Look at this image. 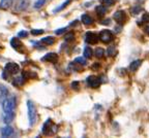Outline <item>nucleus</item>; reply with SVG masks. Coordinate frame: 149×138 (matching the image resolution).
<instances>
[{
    "label": "nucleus",
    "mask_w": 149,
    "mask_h": 138,
    "mask_svg": "<svg viewBox=\"0 0 149 138\" xmlns=\"http://www.w3.org/2000/svg\"><path fill=\"white\" fill-rule=\"evenodd\" d=\"M113 18H114V20L118 23V24L122 25L123 24V22H124V20H125V13L124 11H116V13L114 14Z\"/></svg>",
    "instance_id": "1a4fd4ad"
},
{
    "label": "nucleus",
    "mask_w": 149,
    "mask_h": 138,
    "mask_svg": "<svg viewBox=\"0 0 149 138\" xmlns=\"http://www.w3.org/2000/svg\"><path fill=\"white\" fill-rule=\"evenodd\" d=\"M11 46H13L15 50H17L18 52H22V50H23V44H22L18 38H13L11 41Z\"/></svg>",
    "instance_id": "9b49d317"
},
{
    "label": "nucleus",
    "mask_w": 149,
    "mask_h": 138,
    "mask_svg": "<svg viewBox=\"0 0 149 138\" xmlns=\"http://www.w3.org/2000/svg\"><path fill=\"white\" fill-rule=\"evenodd\" d=\"M45 2H46V0H37V1L34 3V7L35 8H41V6L45 4Z\"/></svg>",
    "instance_id": "7c9ffc66"
},
{
    "label": "nucleus",
    "mask_w": 149,
    "mask_h": 138,
    "mask_svg": "<svg viewBox=\"0 0 149 138\" xmlns=\"http://www.w3.org/2000/svg\"><path fill=\"white\" fill-rule=\"evenodd\" d=\"M107 54L109 56H111V57H114V56H116V49H115V46H110L107 50Z\"/></svg>",
    "instance_id": "393cba45"
},
{
    "label": "nucleus",
    "mask_w": 149,
    "mask_h": 138,
    "mask_svg": "<svg viewBox=\"0 0 149 138\" xmlns=\"http://www.w3.org/2000/svg\"><path fill=\"white\" fill-rule=\"evenodd\" d=\"M86 83H87V85H88V87L93 88V89H96V88L100 87V77H98V76L90 75V76H88V77H87Z\"/></svg>",
    "instance_id": "423d86ee"
},
{
    "label": "nucleus",
    "mask_w": 149,
    "mask_h": 138,
    "mask_svg": "<svg viewBox=\"0 0 149 138\" xmlns=\"http://www.w3.org/2000/svg\"><path fill=\"white\" fill-rule=\"evenodd\" d=\"M30 5L29 0H18L15 6V11H26Z\"/></svg>",
    "instance_id": "0eeeda50"
},
{
    "label": "nucleus",
    "mask_w": 149,
    "mask_h": 138,
    "mask_svg": "<svg viewBox=\"0 0 149 138\" xmlns=\"http://www.w3.org/2000/svg\"><path fill=\"white\" fill-rule=\"evenodd\" d=\"M82 22H83V24L85 25H91L93 23V20L91 17H89L88 15H83L82 16Z\"/></svg>",
    "instance_id": "6ab92c4d"
},
{
    "label": "nucleus",
    "mask_w": 149,
    "mask_h": 138,
    "mask_svg": "<svg viewBox=\"0 0 149 138\" xmlns=\"http://www.w3.org/2000/svg\"><path fill=\"white\" fill-rule=\"evenodd\" d=\"M14 3V0H1L0 1V7L3 8V9H6V8H9Z\"/></svg>",
    "instance_id": "dca6fc26"
},
{
    "label": "nucleus",
    "mask_w": 149,
    "mask_h": 138,
    "mask_svg": "<svg viewBox=\"0 0 149 138\" xmlns=\"http://www.w3.org/2000/svg\"><path fill=\"white\" fill-rule=\"evenodd\" d=\"M43 61H47L50 63H56L58 60V55L55 53H48L47 55H45V57L41 58Z\"/></svg>",
    "instance_id": "9d476101"
},
{
    "label": "nucleus",
    "mask_w": 149,
    "mask_h": 138,
    "mask_svg": "<svg viewBox=\"0 0 149 138\" xmlns=\"http://www.w3.org/2000/svg\"><path fill=\"white\" fill-rule=\"evenodd\" d=\"M27 107H28V118H29V125L33 126L35 124L36 119H37V114H36L35 105L33 104L32 101H27Z\"/></svg>",
    "instance_id": "f257e3e1"
},
{
    "label": "nucleus",
    "mask_w": 149,
    "mask_h": 138,
    "mask_svg": "<svg viewBox=\"0 0 149 138\" xmlns=\"http://www.w3.org/2000/svg\"><path fill=\"white\" fill-rule=\"evenodd\" d=\"M22 76H23L25 79H33V77H36V74L34 72H32V71H25Z\"/></svg>",
    "instance_id": "4be33fe9"
},
{
    "label": "nucleus",
    "mask_w": 149,
    "mask_h": 138,
    "mask_svg": "<svg viewBox=\"0 0 149 138\" xmlns=\"http://www.w3.org/2000/svg\"><path fill=\"white\" fill-rule=\"evenodd\" d=\"M69 2H71V0H66V1H64V2H63L60 6H58V7L55 8V9H54L53 11H54V13H57V11H61L63 9V8H65L66 6L68 5V3H69Z\"/></svg>",
    "instance_id": "b1692460"
},
{
    "label": "nucleus",
    "mask_w": 149,
    "mask_h": 138,
    "mask_svg": "<svg viewBox=\"0 0 149 138\" xmlns=\"http://www.w3.org/2000/svg\"><path fill=\"white\" fill-rule=\"evenodd\" d=\"M142 21L144 23H149V13H146L142 16Z\"/></svg>",
    "instance_id": "2f4dec72"
},
{
    "label": "nucleus",
    "mask_w": 149,
    "mask_h": 138,
    "mask_svg": "<svg viewBox=\"0 0 149 138\" xmlns=\"http://www.w3.org/2000/svg\"><path fill=\"white\" fill-rule=\"evenodd\" d=\"M95 11H96V14H98L100 17H104L106 15L107 8L105 5H98V7L95 8Z\"/></svg>",
    "instance_id": "a211bd4d"
},
{
    "label": "nucleus",
    "mask_w": 149,
    "mask_h": 138,
    "mask_svg": "<svg viewBox=\"0 0 149 138\" xmlns=\"http://www.w3.org/2000/svg\"><path fill=\"white\" fill-rule=\"evenodd\" d=\"M57 126L52 123L51 120H47V122L43 126V133L45 135H50V134H55L57 131Z\"/></svg>",
    "instance_id": "7ed1b4c3"
},
{
    "label": "nucleus",
    "mask_w": 149,
    "mask_h": 138,
    "mask_svg": "<svg viewBox=\"0 0 149 138\" xmlns=\"http://www.w3.org/2000/svg\"><path fill=\"white\" fill-rule=\"evenodd\" d=\"M1 103H2V108L3 110H4V114L9 112V111H13L16 108V104H17L16 97H15V96H11V97L9 98H6L5 100H3Z\"/></svg>",
    "instance_id": "f03ea898"
},
{
    "label": "nucleus",
    "mask_w": 149,
    "mask_h": 138,
    "mask_svg": "<svg viewBox=\"0 0 149 138\" xmlns=\"http://www.w3.org/2000/svg\"><path fill=\"white\" fill-rule=\"evenodd\" d=\"M64 39H65V41H67V42H71V41H73V39H75V34H73V32L66 33V35L64 36Z\"/></svg>",
    "instance_id": "bb28decb"
},
{
    "label": "nucleus",
    "mask_w": 149,
    "mask_h": 138,
    "mask_svg": "<svg viewBox=\"0 0 149 138\" xmlns=\"http://www.w3.org/2000/svg\"><path fill=\"white\" fill-rule=\"evenodd\" d=\"M27 35H28V33L26 32V31H21V32H19V34H18L19 37H26Z\"/></svg>",
    "instance_id": "f704fd0d"
},
{
    "label": "nucleus",
    "mask_w": 149,
    "mask_h": 138,
    "mask_svg": "<svg viewBox=\"0 0 149 138\" xmlns=\"http://www.w3.org/2000/svg\"><path fill=\"white\" fill-rule=\"evenodd\" d=\"M4 71L7 73L8 75L9 74H17L20 71V66L17 63L9 62L4 66Z\"/></svg>",
    "instance_id": "39448f33"
},
{
    "label": "nucleus",
    "mask_w": 149,
    "mask_h": 138,
    "mask_svg": "<svg viewBox=\"0 0 149 138\" xmlns=\"http://www.w3.org/2000/svg\"><path fill=\"white\" fill-rule=\"evenodd\" d=\"M6 98H8V90L4 86L0 85V102L5 100Z\"/></svg>",
    "instance_id": "ddd939ff"
},
{
    "label": "nucleus",
    "mask_w": 149,
    "mask_h": 138,
    "mask_svg": "<svg viewBox=\"0 0 149 138\" xmlns=\"http://www.w3.org/2000/svg\"><path fill=\"white\" fill-rule=\"evenodd\" d=\"M93 55V51L91 48H89V46H86L84 49V57L86 58V59H90V58L92 57Z\"/></svg>",
    "instance_id": "412c9836"
},
{
    "label": "nucleus",
    "mask_w": 149,
    "mask_h": 138,
    "mask_svg": "<svg viewBox=\"0 0 149 138\" xmlns=\"http://www.w3.org/2000/svg\"><path fill=\"white\" fill-rule=\"evenodd\" d=\"M142 11V7L140 5H136V6H134V7L132 8V13H133L134 15L140 14V11Z\"/></svg>",
    "instance_id": "c85d7f7f"
},
{
    "label": "nucleus",
    "mask_w": 149,
    "mask_h": 138,
    "mask_svg": "<svg viewBox=\"0 0 149 138\" xmlns=\"http://www.w3.org/2000/svg\"><path fill=\"white\" fill-rule=\"evenodd\" d=\"M79 87H80V84H79V81H73V83H71V88H73V90H75V89L78 90Z\"/></svg>",
    "instance_id": "72a5a7b5"
},
{
    "label": "nucleus",
    "mask_w": 149,
    "mask_h": 138,
    "mask_svg": "<svg viewBox=\"0 0 149 138\" xmlns=\"http://www.w3.org/2000/svg\"><path fill=\"white\" fill-rule=\"evenodd\" d=\"M14 134V129L11 127V126H5L4 128L1 129V135L3 137H9Z\"/></svg>",
    "instance_id": "f8f14e48"
},
{
    "label": "nucleus",
    "mask_w": 149,
    "mask_h": 138,
    "mask_svg": "<svg viewBox=\"0 0 149 138\" xmlns=\"http://www.w3.org/2000/svg\"><path fill=\"white\" fill-rule=\"evenodd\" d=\"M73 62L78 63L79 65H82V66H85L87 64V61H86V58H83V57H79V58H76Z\"/></svg>",
    "instance_id": "a878e982"
},
{
    "label": "nucleus",
    "mask_w": 149,
    "mask_h": 138,
    "mask_svg": "<svg viewBox=\"0 0 149 138\" xmlns=\"http://www.w3.org/2000/svg\"><path fill=\"white\" fill-rule=\"evenodd\" d=\"M115 2L116 0H102V3L106 6H112Z\"/></svg>",
    "instance_id": "cd10ccee"
},
{
    "label": "nucleus",
    "mask_w": 149,
    "mask_h": 138,
    "mask_svg": "<svg viewBox=\"0 0 149 138\" xmlns=\"http://www.w3.org/2000/svg\"><path fill=\"white\" fill-rule=\"evenodd\" d=\"M65 31H66V28H59V29H57L56 31H55V33H56L57 35H60V34L64 33Z\"/></svg>",
    "instance_id": "473e14b6"
},
{
    "label": "nucleus",
    "mask_w": 149,
    "mask_h": 138,
    "mask_svg": "<svg viewBox=\"0 0 149 138\" xmlns=\"http://www.w3.org/2000/svg\"><path fill=\"white\" fill-rule=\"evenodd\" d=\"M100 24H103V25H109V24H110V19L104 20L103 22H100Z\"/></svg>",
    "instance_id": "c9c22d12"
},
{
    "label": "nucleus",
    "mask_w": 149,
    "mask_h": 138,
    "mask_svg": "<svg viewBox=\"0 0 149 138\" xmlns=\"http://www.w3.org/2000/svg\"><path fill=\"white\" fill-rule=\"evenodd\" d=\"M145 32H146L147 34H148V35H149V26H147V27L145 28Z\"/></svg>",
    "instance_id": "e433bc0d"
},
{
    "label": "nucleus",
    "mask_w": 149,
    "mask_h": 138,
    "mask_svg": "<svg viewBox=\"0 0 149 138\" xmlns=\"http://www.w3.org/2000/svg\"><path fill=\"white\" fill-rule=\"evenodd\" d=\"M25 81V79L23 76H18L16 79H14V81H13V84L14 86H17V87H20V86H23Z\"/></svg>",
    "instance_id": "aec40b11"
},
{
    "label": "nucleus",
    "mask_w": 149,
    "mask_h": 138,
    "mask_svg": "<svg viewBox=\"0 0 149 138\" xmlns=\"http://www.w3.org/2000/svg\"><path fill=\"white\" fill-rule=\"evenodd\" d=\"M141 60H136V61H134L132 64H130V71H137L138 70V68L141 66Z\"/></svg>",
    "instance_id": "f3484780"
},
{
    "label": "nucleus",
    "mask_w": 149,
    "mask_h": 138,
    "mask_svg": "<svg viewBox=\"0 0 149 138\" xmlns=\"http://www.w3.org/2000/svg\"><path fill=\"white\" fill-rule=\"evenodd\" d=\"M100 40L98 34H95L93 32H87L85 35V41L89 44H96Z\"/></svg>",
    "instance_id": "6e6552de"
},
{
    "label": "nucleus",
    "mask_w": 149,
    "mask_h": 138,
    "mask_svg": "<svg viewBox=\"0 0 149 138\" xmlns=\"http://www.w3.org/2000/svg\"><path fill=\"white\" fill-rule=\"evenodd\" d=\"M14 119H15V110L4 114V118H3V120H4V123H5V124H9V123H11L13 121H14Z\"/></svg>",
    "instance_id": "4468645a"
},
{
    "label": "nucleus",
    "mask_w": 149,
    "mask_h": 138,
    "mask_svg": "<svg viewBox=\"0 0 149 138\" xmlns=\"http://www.w3.org/2000/svg\"><path fill=\"white\" fill-rule=\"evenodd\" d=\"M94 55H95V57H96V58H98V59H102V58L104 57V55H105V51H104L102 48H98V49L95 50Z\"/></svg>",
    "instance_id": "5701e85b"
},
{
    "label": "nucleus",
    "mask_w": 149,
    "mask_h": 138,
    "mask_svg": "<svg viewBox=\"0 0 149 138\" xmlns=\"http://www.w3.org/2000/svg\"><path fill=\"white\" fill-rule=\"evenodd\" d=\"M98 37H100V40L102 42L109 44V42H111L113 40V33L110 30H103V31H100Z\"/></svg>",
    "instance_id": "20e7f679"
},
{
    "label": "nucleus",
    "mask_w": 149,
    "mask_h": 138,
    "mask_svg": "<svg viewBox=\"0 0 149 138\" xmlns=\"http://www.w3.org/2000/svg\"><path fill=\"white\" fill-rule=\"evenodd\" d=\"M43 29H33L31 30V34L32 35H41V34H43Z\"/></svg>",
    "instance_id": "c756f323"
},
{
    "label": "nucleus",
    "mask_w": 149,
    "mask_h": 138,
    "mask_svg": "<svg viewBox=\"0 0 149 138\" xmlns=\"http://www.w3.org/2000/svg\"><path fill=\"white\" fill-rule=\"evenodd\" d=\"M41 44H47V46H52V44H54L55 42V38L53 37V36H47V37L41 38Z\"/></svg>",
    "instance_id": "2eb2a0df"
}]
</instances>
